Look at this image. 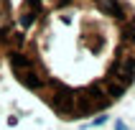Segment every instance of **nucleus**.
Here are the masks:
<instances>
[{"instance_id": "2", "label": "nucleus", "mask_w": 135, "mask_h": 130, "mask_svg": "<svg viewBox=\"0 0 135 130\" xmlns=\"http://www.w3.org/2000/svg\"><path fill=\"white\" fill-rule=\"evenodd\" d=\"M13 0H0V66L5 61V46L10 36V26H13Z\"/></svg>"}, {"instance_id": "1", "label": "nucleus", "mask_w": 135, "mask_h": 130, "mask_svg": "<svg viewBox=\"0 0 135 130\" xmlns=\"http://www.w3.org/2000/svg\"><path fill=\"white\" fill-rule=\"evenodd\" d=\"M3 64L59 120L102 115L135 84V5L21 0Z\"/></svg>"}, {"instance_id": "3", "label": "nucleus", "mask_w": 135, "mask_h": 130, "mask_svg": "<svg viewBox=\"0 0 135 130\" xmlns=\"http://www.w3.org/2000/svg\"><path fill=\"white\" fill-rule=\"evenodd\" d=\"M115 130H128V128H125V122H120V120H117V122H115Z\"/></svg>"}]
</instances>
